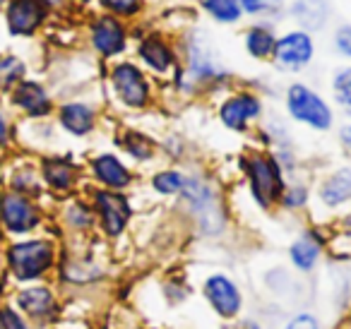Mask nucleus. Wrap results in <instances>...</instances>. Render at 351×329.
Masks as SVG:
<instances>
[{
	"instance_id": "obj_24",
	"label": "nucleus",
	"mask_w": 351,
	"mask_h": 329,
	"mask_svg": "<svg viewBox=\"0 0 351 329\" xmlns=\"http://www.w3.org/2000/svg\"><path fill=\"white\" fill-rule=\"evenodd\" d=\"M12 101H15L22 111H27L29 116H34V118L49 116L51 108H53L49 92H46V89L41 87V84H36V82H20V84H17L15 94H12Z\"/></svg>"
},
{
	"instance_id": "obj_7",
	"label": "nucleus",
	"mask_w": 351,
	"mask_h": 329,
	"mask_svg": "<svg viewBox=\"0 0 351 329\" xmlns=\"http://www.w3.org/2000/svg\"><path fill=\"white\" fill-rule=\"evenodd\" d=\"M217 121L234 135H253L265 118V99L253 87H229L217 99Z\"/></svg>"
},
{
	"instance_id": "obj_34",
	"label": "nucleus",
	"mask_w": 351,
	"mask_h": 329,
	"mask_svg": "<svg viewBox=\"0 0 351 329\" xmlns=\"http://www.w3.org/2000/svg\"><path fill=\"white\" fill-rule=\"evenodd\" d=\"M0 327L3 329H29L25 324V319L20 317V315L15 313V310H3V313H0Z\"/></svg>"
},
{
	"instance_id": "obj_12",
	"label": "nucleus",
	"mask_w": 351,
	"mask_h": 329,
	"mask_svg": "<svg viewBox=\"0 0 351 329\" xmlns=\"http://www.w3.org/2000/svg\"><path fill=\"white\" fill-rule=\"evenodd\" d=\"M317 204L322 214L337 217L351 209V164L330 169L313 185V207Z\"/></svg>"
},
{
	"instance_id": "obj_19",
	"label": "nucleus",
	"mask_w": 351,
	"mask_h": 329,
	"mask_svg": "<svg viewBox=\"0 0 351 329\" xmlns=\"http://www.w3.org/2000/svg\"><path fill=\"white\" fill-rule=\"evenodd\" d=\"M277 32L269 22H253L243 29V51L255 63H269L277 46Z\"/></svg>"
},
{
	"instance_id": "obj_23",
	"label": "nucleus",
	"mask_w": 351,
	"mask_h": 329,
	"mask_svg": "<svg viewBox=\"0 0 351 329\" xmlns=\"http://www.w3.org/2000/svg\"><path fill=\"white\" fill-rule=\"evenodd\" d=\"M41 175L56 193H70L80 180V169L65 156H51L41 164Z\"/></svg>"
},
{
	"instance_id": "obj_29",
	"label": "nucleus",
	"mask_w": 351,
	"mask_h": 329,
	"mask_svg": "<svg viewBox=\"0 0 351 329\" xmlns=\"http://www.w3.org/2000/svg\"><path fill=\"white\" fill-rule=\"evenodd\" d=\"M291 15H293V20H298V29H306V32H311L313 34V20H311V15H315V20H317V25H325L327 22V8H325V3L322 0H296L293 3V8H291Z\"/></svg>"
},
{
	"instance_id": "obj_28",
	"label": "nucleus",
	"mask_w": 351,
	"mask_h": 329,
	"mask_svg": "<svg viewBox=\"0 0 351 329\" xmlns=\"http://www.w3.org/2000/svg\"><path fill=\"white\" fill-rule=\"evenodd\" d=\"M65 221L77 233L97 231V217H94V209L89 204V199H75V202H70L68 209H65Z\"/></svg>"
},
{
	"instance_id": "obj_10",
	"label": "nucleus",
	"mask_w": 351,
	"mask_h": 329,
	"mask_svg": "<svg viewBox=\"0 0 351 329\" xmlns=\"http://www.w3.org/2000/svg\"><path fill=\"white\" fill-rule=\"evenodd\" d=\"M89 46L101 60H121L125 58L132 41V27L113 15H97L87 27Z\"/></svg>"
},
{
	"instance_id": "obj_8",
	"label": "nucleus",
	"mask_w": 351,
	"mask_h": 329,
	"mask_svg": "<svg viewBox=\"0 0 351 329\" xmlns=\"http://www.w3.org/2000/svg\"><path fill=\"white\" fill-rule=\"evenodd\" d=\"M89 204L97 217V231L104 241L118 243L130 233L135 223V202L128 193H113V190L92 188Z\"/></svg>"
},
{
	"instance_id": "obj_25",
	"label": "nucleus",
	"mask_w": 351,
	"mask_h": 329,
	"mask_svg": "<svg viewBox=\"0 0 351 329\" xmlns=\"http://www.w3.org/2000/svg\"><path fill=\"white\" fill-rule=\"evenodd\" d=\"M330 97H332V106L351 121V63L341 65L332 73L330 77Z\"/></svg>"
},
{
	"instance_id": "obj_30",
	"label": "nucleus",
	"mask_w": 351,
	"mask_h": 329,
	"mask_svg": "<svg viewBox=\"0 0 351 329\" xmlns=\"http://www.w3.org/2000/svg\"><path fill=\"white\" fill-rule=\"evenodd\" d=\"M243 17H253L255 22L277 20L284 10V0H236Z\"/></svg>"
},
{
	"instance_id": "obj_3",
	"label": "nucleus",
	"mask_w": 351,
	"mask_h": 329,
	"mask_svg": "<svg viewBox=\"0 0 351 329\" xmlns=\"http://www.w3.org/2000/svg\"><path fill=\"white\" fill-rule=\"evenodd\" d=\"M106 84L113 101L128 113H147L159 103V82L132 58L113 60Z\"/></svg>"
},
{
	"instance_id": "obj_16",
	"label": "nucleus",
	"mask_w": 351,
	"mask_h": 329,
	"mask_svg": "<svg viewBox=\"0 0 351 329\" xmlns=\"http://www.w3.org/2000/svg\"><path fill=\"white\" fill-rule=\"evenodd\" d=\"M49 15L46 0H10L8 8V25L12 34L32 36Z\"/></svg>"
},
{
	"instance_id": "obj_6",
	"label": "nucleus",
	"mask_w": 351,
	"mask_h": 329,
	"mask_svg": "<svg viewBox=\"0 0 351 329\" xmlns=\"http://www.w3.org/2000/svg\"><path fill=\"white\" fill-rule=\"evenodd\" d=\"M132 60L156 82L169 84L173 73L181 68V46L166 32L145 29L142 34H132Z\"/></svg>"
},
{
	"instance_id": "obj_15",
	"label": "nucleus",
	"mask_w": 351,
	"mask_h": 329,
	"mask_svg": "<svg viewBox=\"0 0 351 329\" xmlns=\"http://www.w3.org/2000/svg\"><path fill=\"white\" fill-rule=\"evenodd\" d=\"M116 147L121 149V156L132 166V169H135V166H152L161 156L159 140L152 137L147 130L135 127V125L118 127Z\"/></svg>"
},
{
	"instance_id": "obj_37",
	"label": "nucleus",
	"mask_w": 351,
	"mask_h": 329,
	"mask_svg": "<svg viewBox=\"0 0 351 329\" xmlns=\"http://www.w3.org/2000/svg\"><path fill=\"white\" fill-rule=\"evenodd\" d=\"M332 228H335L337 233H341V236L351 238V209H349V212L341 214L339 221H337V226H335V223H332Z\"/></svg>"
},
{
	"instance_id": "obj_5",
	"label": "nucleus",
	"mask_w": 351,
	"mask_h": 329,
	"mask_svg": "<svg viewBox=\"0 0 351 329\" xmlns=\"http://www.w3.org/2000/svg\"><path fill=\"white\" fill-rule=\"evenodd\" d=\"M197 291H200V298L207 305V310L224 327L236 324L239 319L245 317L248 295H245L241 281L229 269H210L207 274H202Z\"/></svg>"
},
{
	"instance_id": "obj_13",
	"label": "nucleus",
	"mask_w": 351,
	"mask_h": 329,
	"mask_svg": "<svg viewBox=\"0 0 351 329\" xmlns=\"http://www.w3.org/2000/svg\"><path fill=\"white\" fill-rule=\"evenodd\" d=\"M89 178L94 188L113 190V193H130L137 185V171L116 151H99L87 164Z\"/></svg>"
},
{
	"instance_id": "obj_20",
	"label": "nucleus",
	"mask_w": 351,
	"mask_h": 329,
	"mask_svg": "<svg viewBox=\"0 0 351 329\" xmlns=\"http://www.w3.org/2000/svg\"><path fill=\"white\" fill-rule=\"evenodd\" d=\"M17 305H20L32 319H39V322H46V319L56 317V313H58V298H56V293L49 286H32V289H25L17 295Z\"/></svg>"
},
{
	"instance_id": "obj_22",
	"label": "nucleus",
	"mask_w": 351,
	"mask_h": 329,
	"mask_svg": "<svg viewBox=\"0 0 351 329\" xmlns=\"http://www.w3.org/2000/svg\"><path fill=\"white\" fill-rule=\"evenodd\" d=\"M311 209H313V183L308 178H301V175H291L282 197H279L277 212L298 217V214H306Z\"/></svg>"
},
{
	"instance_id": "obj_26",
	"label": "nucleus",
	"mask_w": 351,
	"mask_h": 329,
	"mask_svg": "<svg viewBox=\"0 0 351 329\" xmlns=\"http://www.w3.org/2000/svg\"><path fill=\"white\" fill-rule=\"evenodd\" d=\"M97 3L106 15L118 17L130 27H135L147 12V0H97Z\"/></svg>"
},
{
	"instance_id": "obj_11",
	"label": "nucleus",
	"mask_w": 351,
	"mask_h": 329,
	"mask_svg": "<svg viewBox=\"0 0 351 329\" xmlns=\"http://www.w3.org/2000/svg\"><path fill=\"white\" fill-rule=\"evenodd\" d=\"M315 60V39L306 29H287L277 36V46L272 53V65L282 75H298L311 68Z\"/></svg>"
},
{
	"instance_id": "obj_17",
	"label": "nucleus",
	"mask_w": 351,
	"mask_h": 329,
	"mask_svg": "<svg viewBox=\"0 0 351 329\" xmlns=\"http://www.w3.org/2000/svg\"><path fill=\"white\" fill-rule=\"evenodd\" d=\"M58 123L73 137H87L99 125V108L87 101H65L58 108Z\"/></svg>"
},
{
	"instance_id": "obj_9",
	"label": "nucleus",
	"mask_w": 351,
	"mask_h": 329,
	"mask_svg": "<svg viewBox=\"0 0 351 329\" xmlns=\"http://www.w3.org/2000/svg\"><path fill=\"white\" fill-rule=\"evenodd\" d=\"M330 247V226L327 223H308L287 245L289 269L298 276H311L322 267Z\"/></svg>"
},
{
	"instance_id": "obj_36",
	"label": "nucleus",
	"mask_w": 351,
	"mask_h": 329,
	"mask_svg": "<svg viewBox=\"0 0 351 329\" xmlns=\"http://www.w3.org/2000/svg\"><path fill=\"white\" fill-rule=\"evenodd\" d=\"M226 329H267V327H265V322H263V319H258V317H243V319H239L236 324H229Z\"/></svg>"
},
{
	"instance_id": "obj_14",
	"label": "nucleus",
	"mask_w": 351,
	"mask_h": 329,
	"mask_svg": "<svg viewBox=\"0 0 351 329\" xmlns=\"http://www.w3.org/2000/svg\"><path fill=\"white\" fill-rule=\"evenodd\" d=\"M10 265L20 281L41 279V276H44L46 271L53 269V265H56L53 243L44 241V238L17 243V245L10 250Z\"/></svg>"
},
{
	"instance_id": "obj_35",
	"label": "nucleus",
	"mask_w": 351,
	"mask_h": 329,
	"mask_svg": "<svg viewBox=\"0 0 351 329\" xmlns=\"http://www.w3.org/2000/svg\"><path fill=\"white\" fill-rule=\"evenodd\" d=\"M337 145H339V149L344 151L346 156H351V121L341 123V125L337 127Z\"/></svg>"
},
{
	"instance_id": "obj_33",
	"label": "nucleus",
	"mask_w": 351,
	"mask_h": 329,
	"mask_svg": "<svg viewBox=\"0 0 351 329\" xmlns=\"http://www.w3.org/2000/svg\"><path fill=\"white\" fill-rule=\"evenodd\" d=\"M332 49L339 58L351 63V25H339L332 34Z\"/></svg>"
},
{
	"instance_id": "obj_32",
	"label": "nucleus",
	"mask_w": 351,
	"mask_h": 329,
	"mask_svg": "<svg viewBox=\"0 0 351 329\" xmlns=\"http://www.w3.org/2000/svg\"><path fill=\"white\" fill-rule=\"evenodd\" d=\"M22 75H25V65H22V60L12 58V56L0 58V89L15 87V84L22 80Z\"/></svg>"
},
{
	"instance_id": "obj_18",
	"label": "nucleus",
	"mask_w": 351,
	"mask_h": 329,
	"mask_svg": "<svg viewBox=\"0 0 351 329\" xmlns=\"http://www.w3.org/2000/svg\"><path fill=\"white\" fill-rule=\"evenodd\" d=\"M0 219H3V223L12 233H27L32 228H36V223H39L36 207L20 193L5 195V197L0 199Z\"/></svg>"
},
{
	"instance_id": "obj_39",
	"label": "nucleus",
	"mask_w": 351,
	"mask_h": 329,
	"mask_svg": "<svg viewBox=\"0 0 351 329\" xmlns=\"http://www.w3.org/2000/svg\"><path fill=\"white\" fill-rule=\"evenodd\" d=\"M341 329H351V310H349V315H344V324H341Z\"/></svg>"
},
{
	"instance_id": "obj_31",
	"label": "nucleus",
	"mask_w": 351,
	"mask_h": 329,
	"mask_svg": "<svg viewBox=\"0 0 351 329\" xmlns=\"http://www.w3.org/2000/svg\"><path fill=\"white\" fill-rule=\"evenodd\" d=\"M279 329H325V322H322V317L317 313L301 308V310H293V313L279 324Z\"/></svg>"
},
{
	"instance_id": "obj_38",
	"label": "nucleus",
	"mask_w": 351,
	"mask_h": 329,
	"mask_svg": "<svg viewBox=\"0 0 351 329\" xmlns=\"http://www.w3.org/2000/svg\"><path fill=\"white\" fill-rule=\"evenodd\" d=\"M5 135H8V130H5V121H3V118H0V145H3V142H5Z\"/></svg>"
},
{
	"instance_id": "obj_1",
	"label": "nucleus",
	"mask_w": 351,
	"mask_h": 329,
	"mask_svg": "<svg viewBox=\"0 0 351 329\" xmlns=\"http://www.w3.org/2000/svg\"><path fill=\"white\" fill-rule=\"evenodd\" d=\"M183 221L205 241H221L231 228L229 202L219 180L202 169H188V183L173 199Z\"/></svg>"
},
{
	"instance_id": "obj_21",
	"label": "nucleus",
	"mask_w": 351,
	"mask_h": 329,
	"mask_svg": "<svg viewBox=\"0 0 351 329\" xmlns=\"http://www.w3.org/2000/svg\"><path fill=\"white\" fill-rule=\"evenodd\" d=\"M147 183H149V190L159 199H176L188 183V169H183L181 164L161 166V169L152 171Z\"/></svg>"
},
{
	"instance_id": "obj_27",
	"label": "nucleus",
	"mask_w": 351,
	"mask_h": 329,
	"mask_svg": "<svg viewBox=\"0 0 351 329\" xmlns=\"http://www.w3.org/2000/svg\"><path fill=\"white\" fill-rule=\"evenodd\" d=\"M200 8L212 22L224 27H234L243 20V12L236 0H200Z\"/></svg>"
},
{
	"instance_id": "obj_2",
	"label": "nucleus",
	"mask_w": 351,
	"mask_h": 329,
	"mask_svg": "<svg viewBox=\"0 0 351 329\" xmlns=\"http://www.w3.org/2000/svg\"><path fill=\"white\" fill-rule=\"evenodd\" d=\"M239 173L243 178L245 193L253 207L263 214H272L279 207V197H282L284 188L289 183V175L279 159L269 149H260V147H248L239 154L236 159Z\"/></svg>"
},
{
	"instance_id": "obj_40",
	"label": "nucleus",
	"mask_w": 351,
	"mask_h": 329,
	"mask_svg": "<svg viewBox=\"0 0 351 329\" xmlns=\"http://www.w3.org/2000/svg\"><path fill=\"white\" fill-rule=\"evenodd\" d=\"M3 5H5V0H0V8H3Z\"/></svg>"
},
{
	"instance_id": "obj_4",
	"label": "nucleus",
	"mask_w": 351,
	"mask_h": 329,
	"mask_svg": "<svg viewBox=\"0 0 351 329\" xmlns=\"http://www.w3.org/2000/svg\"><path fill=\"white\" fill-rule=\"evenodd\" d=\"M284 113L291 123L306 127L317 135L335 130L337 111L325 94L317 92L313 84L293 80L284 89Z\"/></svg>"
}]
</instances>
